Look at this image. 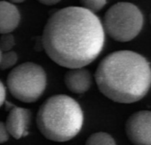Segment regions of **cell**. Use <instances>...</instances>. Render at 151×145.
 Returning <instances> with one entry per match:
<instances>
[{
  "mask_svg": "<svg viewBox=\"0 0 151 145\" xmlns=\"http://www.w3.org/2000/svg\"><path fill=\"white\" fill-rule=\"evenodd\" d=\"M15 46V38L12 33L3 34L0 37V49L2 52L12 51V48Z\"/></svg>",
  "mask_w": 151,
  "mask_h": 145,
  "instance_id": "cell-13",
  "label": "cell"
},
{
  "mask_svg": "<svg viewBox=\"0 0 151 145\" xmlns=\"http://www.w3.org/2000/svg\"><path fill=\"white\" fill-rule=\"evenodd\" d=\"M100 18L82 6H67L47 20L42 37L47 55L68 69L84 68L94 62L104 45Z\"/></svg>",
  "mask_w": 151,
  "mask_h": 145,
  "instance_id": "cell-1",
  "label": "cell"
},
{
  "mask_svg": "<svg viewBox=\"0 0 151 145\" xmlns=\"http://www.w3.org/2000/svg\"><path fill=\"white\" fill-rule=\"evenodd\" d=\"M2 55H3V52H2V50L0 49V63H1V60H2Z\"/></svg>",
  "mask_w": 151,
  "mask_h": 145,
  "instance_id": "cell-17",
  "label": "cell"
},
{
  "mask_svg": "<svg viewBox=\"0 0 151 145\" xmlns=\"http://www.w3.org/2000/svg\"><path fill=\"white\" fill-rule=\"evenodd\" d=\"M150 25H151V11H150Z\"/></svg>",
  "mask_w": 151,
  "mask_h": 145,
  "instance_id": "cell-18",
  "label": "cell"
},
{
  "mask_svg": "<svg viewBox=\"0 0 151 145\" xmlns=\"http://www.w3.org/2000/svg\"><path fill=\"white\" fill-rule=\"evenodd\" d=\"M96 82L108 99L122 104L143 99L151 87V67L142 55L119 50L106 55L97 66Z\"/></svg>",
  "mask_w": 151,
  "mask_h": 145,
  "instance_id": "cell-2",
  "label": "cell"
},
{
  "mask_svg": "<svg viewBox=\"0 0 151 145\" xmlns=\"http://www.w3.org/2000/svg\"><path fill=\"white\" fill-rule=\"evenodd\" d=\"M125 130L134 145H151V111L134 113L127 120Z\"/></svg>",
  "mask_w": 151,
  "mask_h": 145,
  "instance_id": "cell-6",
  "label": "cell"
},
{
  "mask_svg": "<svg viewBox=\"0 0 151 145\" xmlns=\"http://www.w3.org/2000/svg\"><path fill=\"white\" fill-rule=\"evenodd\" d=\"M85 145H117L114 138L106 132H96L89 136Z\"/></svg>",
  "mask_w": 151,
  "mask_h": 145,
  "instance_id": "cell-10",
  "label": "cell"
},
{
  "mask_svg": "<svg viewBox=\"0 0 151 145\" xmlns=\"http://www.w3.org/2000/svg\"><path fill=\"white\" fill-rule=\"evenodd\" d=\"M20 14L15 4L0 1V34L11 33L19 26Z\"/></svg>",
  "mask_w": 151,
  "mask_h": 145,
  "instance_id": "cell-9",
  "label": "cell"
},
{
  "mask_svg": "<svg viewBox=\"0 0 151 145\" xmlns=\"http://www.w3.org/2000/svg\"><path fill=\"white\" fill-rule=\"evenodd\" d=\"M6 84L9 92L16 100L23 103H33L43 94L47 75L41 65L26 62L10 71Z\"/></svg>",
  "mask_w": 151,
  "mask_h": 145,
  "instance_id": "cell-4",
  "label": "cell"
},
{
  "mask_svg": "<svg viewBox=\"0 0 151 145\" xmlns=\"http://www.w3.org/2000/svg\"><path fill=\"white\" fill-rule=\"evenodd\" d=\"M65 86L73 93L81 94L88 91L92 84V77L90 72L84 69H71L64 77Z\"/></svg>",
  "mask_w": 151,
  "mask_h": 145,
  "instance_id": "cell-8",
  "label": "cell"
},
{
  "mask_svg": "<svg viewBox=\"0 0 151 145\" xmlns=\"http://www.w3.org/2000/svg\"><path fill=\"white\" fill-rule=\"evenodd\" d=\"M5 105V108L9 111V114L4 123L9 135L15 139L27 136L31 120V111L27 108L16 107L7 101Z\"/></svg>",
  "mask_w": 151,
  "mask_h": 145,
  "instance_id": "cell-7",
  "label": "cell"
},
{
  "mask_svg": "<svg viewBox=\"0 0 151 145\" xmlns=\"http://www.w3.org/2000/svg\"><path fill=\"white\" fill-rule=\"evenodd\" d=\"M106 4L107 1L105 0H84L81 2V4L83 8L87 9L94 14L102 10Z\"/></svg>",
  "mask_w": 151,
  "mask_h": 145,
  "instance_id": "cell-12",
  "label": "cell"
},
{
  "mask_svg": "<svg viewBox=\"0 0 151 145\" xmlns=\"http://www.w3.org/2000/svg\"><path fill=\"white\" fill-rule=\"evenodd\" d=\"M103 26L104 32L114 41L127 42L141 33L143 15L135 4L119 2L106 11Z\"/></svg>",
  "mask_w": 151,
  "mask_h": 145,
  "instance_id": "cell-5",
  "label": "cell"
},
{
  "mask_svg": "<svg viewBox=\"0 0 151 145\" xmlns=\"http://www.w3.org/2000/svg\"><path fill=\"white\" fill-rule=\"evenodd\" d=\"M5 95H6V91H5L4 85L0 80V107L5 103Z\"/></svg>",
  "mask_w": 151,
  "mask_h": 145,
  "instance_id": "cell-15",
  "label": "cell"
},
{
  "mask_svg": "<svg viewBox=\"0 0 151 145\" xmlns=\"http://www.w3.org/2000/svg\"><path fill=\"white\" fill-rule=\"evenodd\" d=\"M59 2H60L59 0H40L39 1V3L41 4H43V5H46V6H53V5H56Z\"/></svg>",
  "mask_w": 151,
  "mask_h": 145,
  "instance_id": "cell-16",
  "label": "cell"
},
{
  "mask_svg": "<svg viewBox=\"0 0 151 145\" xmlns=\"http://www.w3.org/2000/svg\"><path fill=\"white\" fill-rule=\"evenodd\" d=\"M17 61H18V55L16 52L9 51V52L3 53L1 63H0V69L1 70L9 69L13 65H15Z\"/></svg>",
  "mask_w": 151,
  "mask_h": 145,
  "instance_id": "cell-11",
  "label": "cell"
},
{
  "mask_svg": "<svg viewBox=\"0 0 151 145\" xmlns=\"http://www.w3.org/2000/svg\"><path fill=\"white\" fill-rule=\"evenodd\" d=\"M10 135L6 129L5 123L3 122H0V144L6 143L9 140Z\"/></svg>",
  "mask_w": 151,
  "mask_h": 145,
  "instance_id": "cell-14",
  "label": "cell"
},
{
  "mask_svg": "<svg viewBox=\"0 0 151 145\" xmlns=\"http://www.w3.org/2000/svg\"><path fill=\"white\" fill-rule=\"evenodd\" d=\"M84 116L80 104L65 94L47 99L38 109L36 124L41 134L53 142H67L81 130Z\"/></svg>",
  "mask_w": 151,
  "mask_h": 145,
  "instance_id": "cell-3",
  "label": "cell"
}]
</instances>
